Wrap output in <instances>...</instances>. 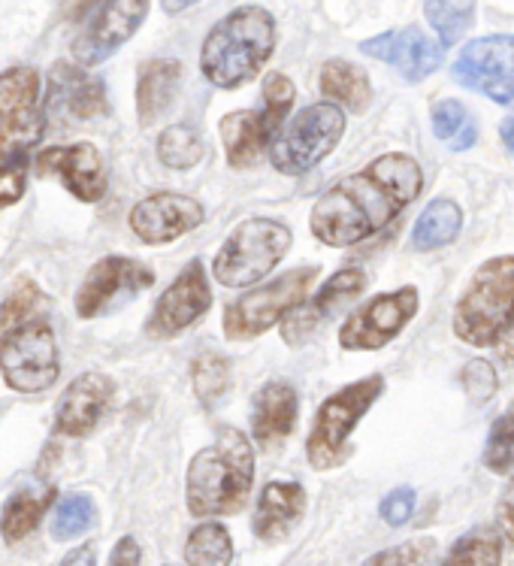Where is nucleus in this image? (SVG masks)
Returning <instances> with one entry per match:
<instances>
[{
    "label": "nucleus",
    "instance_id": "11",
    "mask_svg": "<svg viewBox=\"0 0 514 566\" xmlns=\"http://www.w3.org/2000/svg\"><path fill=\"white\" fill-rule=\"evenodd\" d=\"M0 376L19 394H43L61 376V355L52 324L31 322L0 343Z\"/></svg>",
    "mask_w": 514,
    "mask_h": 566
},
{
    "label": "nucleus",
    "instance_id": "32",
    "mask_svg": "<svg viewBox=\"0 0 514 566\" xmlns=\"http://www.w3.org/2000/svg\"><path fill=\"white\" fill-rule=\"evenodd\" d=\"M40 310H43V291L31 279H19L7 294V301L0 303V343L24 324L36 322Z\"/></svg>",
    "mask_w": 514,
    "mask_h": 566
},
{
    "label": "nucleus",
    "instance_id": "33",
    "mask_svg": "<svg viewBox=\"0 0 514 566\" xmlns=\"http://www.w3.org/2000/svg\"><path fill=\"white\" fill-rule=\"evenodd\" d=\"M500 560H503V536L481 527L460 536L442 566H500Z\"/></svg>",
    "mask_w": 514,
    "mask_h": 566
},
{
    "label": "nucleus",
    "instance_id": "5",
    "mask_svg": "<svg viewBox=\"0 0 514 566\" xmlns=\"http://www.w3.org/2000/svg\"><path fill=\"white\" fill-rule=\"evenodd\" d=\"M514 313V254L491 258L469 279L454 310V334L466 346L487 348Z\"/></svg>",
    "mask_w": 514,
    "mask_h": 566
},
{
    "label": "nucleus",
    "instance_id": "22",
    "mask_svg": "<svg viewBox=\"0 0 514 566\" xmlns=\"http://www.w3.org/2000/svg\"><path fill=\"white\" fill-rule=\"evenodd\" d=\"M52 113L64 118H76V122H88V118L106 116L109 101H106V85L101 80L88 76L85 70L73 67L67 61H61L52 70L49 80V101H43Z\"/></svg>",
    "mask_w": 514,
    "mask_h": 566
},
{
    "label": "nucleus",
    "instance_id": "42",
    "mask_svg": "<svg viewBox=\"0 0 514 566\" xmlns=\"http://www.w3.org/2000/svg\"><path fill=\"white\" fill-rule=\"evenodd\" d=\"M496 355H500V360L503 364H508V367H514V313L512 318L505 322V327L500 331V336H496Z\"/></svg>",
    "mask_w": 514,
    "mask_h": 566
},
{
    "label": "nucleus",
    "instance_id": "9",
    "mask_svg": "<svg viewBox=\"0 0 514 566\" xmlns=\"http://www.w3.org/2000/svg\"><path fill=\"white\" fill-rule=\"evenodd\" d=\"M345 134V113L339 106L312 104L300 109L297 116L285 122V127L270 143V164L282 176H303L318 167L331 155Z\"/></svg>",
    "mask_w": 514,
    "mask_h": 566
},
{
    "label": "nucleus",
    "instance_id": "7",
    "mask_svg": "<svg viewBox=\"0 0 514 566\" xmlns=\"http://www.w3.org/2000/svg\"><path fill=\"white\" fill-rule=\"evenodd\" d=\"M385 394V376H366L331 394L318 406V416L312 421V433L306 440V458L315 470H333L348 458V440L373 409L378 397Z\"/></svg>",
    "mask_w": 514,
    "mask_h": 566
},
{
    "label": "nucleus",
    "instance_id": "43",
    "mask_svg": "<svg viewBox=\"0 0 514 566\" xmlns=\"http://www.w3.org/2000/svg\"><path fill=\"white\" fill-rule=\"evenodd\" d=\"M496 521H500V533L505 536V543L514 545V491L503 500V506H500V515H496Z\"/></svg>",
    "mask_w": 514,
    "mask_h": 566
},
{
    "label": "nucleus",
    "instance_id": "10",
    "mask_svg": "<svg viewBox=\"0 0 514 566\" xmlns=\"http://www.w3.org/2000/svg\"><path fill=\"white\" fill-rule=\"evenodd\" d=\"M318 279L315 266H300L285 276L273 279L270 285L242 294L224 310V336L230 343H252L279 324L291 310L306 301L312 282Z\"/></svg>",
    "mask_w": 514,
    "mask_h": 566
},
{
    "label": "nucleus",
    "instance_id": "16",
    "mask_svg": "<svg viewBox=\"0 0 514 566\" xmlns=\"http://www.w3.org/2000/svg\"><path fill=\"white\" fill-rule=\"evenodd\" d=\"M212 310V291H209V279L200 261H191L182 273L176 276L170 289L164 291L151 310V318L146 331L155 339H167L188 331L197 324L206 313Z\"/></svg>",
    "mask_w": 514,
    "mask_h": 566
},
{
    "label": "nucleus",
    "instance_id": "1",
    "mask_svg": "<svg viewBox=\"0 0 514 566\" xmlns=\"http://www.w3.org/2000/svg\"><path fill=\"white\" fill-rule=\"evenodd\" d=\"M421 188V164L406 151H388L327 188L312 207L308 224L324 245H357L388 228Z\"/></svg>",
    "mask_w": 514,
    "mask_h": 566
},
{
    "label": "nucleus",
    "instance_id": "18",
    "mask_svg": "<svg viewBox=\"0 0 514 566\" xmlns=\"http://www.w3.org/2000/svg\"><path fill=\"white\" fill-rule=\"evenodd\" d=\"M36 170L61 179L70 195L82 203H97L106 195V164L97 146L92 143H70L52 146L36 155Z\"/></svg>",
    "mask_w": 514,
    "mask_h": 566
},
{
    "label": "nucleus",
    "instance_id": "2",
    "mask_svg": "<svg viewBox=\"0 0 514 566\" xmlns=\"http://www.w3.org/2000/svg\"><path fill=\"white\" fill-rule=\"evenodd\" d=\"M46 134V106L34 67L0 73V209L19 203L28 186L31 151Z\"/></svg>",
    "mask_w": 514,
    "mask_h": 566
},
{
    "label": "nucleus",
    "instance_id": "38",
    "mask_svg": "<svg viewBox=\"0 0 514 566\" xmlns=\"http://www.w3.org/2000/svg\"><path fill=\"white\" fill-rule=\"evenodd\" d=\"M436 557V543L433 539H409V543L394 545V548H385L366 560L364 566H430Z\"/></svg>",
    "mask_w": 514,
    "mask_h": 566
},
{
    "label": "nucleus",
    "instance_id": "19",
    "mask_svg": "<svg viewBox=\"0 0 514 566\" xmlns=\"http://www.w3.org/2000/svg\"><path fill=\"white\" fill-rule=\"evenodd\" d=\"M115 400V381L101 370L82 373L61 394L55 409V433L82 440L88 437Z\"/></svg>",
    "mask_w": 514,
    "mask_h": 566
},
{
    "label": "nucleus",
    "instance_id": "45",
    "mask_svg": "<svg viewBox=\"0 0 514 566\" xmlns=\"http://www.w3.org/2000/svg\"><path fill=\"white\" fill-rule=\"evenodd\" d=\"M500 139H503L505 151L514 158V116H508L505 122H500Z\"/></svg>",
    "mask_w": 514,
    "mask_h": 566
},
{
    "label": "nucleus",
    "instance_id": "29",
    "mask_svg": "<svg viewBox=\"0 0 514 566\" xmlns=\"http://www.w3.org/2000/svg\"><path fill=\"white\" fill-rule=\"evenodd\" d=\"M433 134L451 146V151H466L479 139V122L466 106L448 97L433 106Z\"/></svg>",
    "mask_w": 514,
    "mask_h": 566
},
{
    "label": "nucleus",
    "instance_id": "4",
    "mask_svg": "<svg viewBox=\"0 0 514 566\" xmlns=\"http://www.w3.org/2000/svg\"><path fill=\"white\" fill-rule=\"evenodd\" d=\"M275 49V19L263 7H237L209 31L200 70L216 88L233 92L252 82Z\"/></svg>",
    "mask_w": 514,
    "mask_h": 566
},
{
    "label": "nucleus",
    "instance_id": "15",
    "mask_svg": "<svg viewBox=\"0 0 514 566\" xmlns=\"http://www.w3.org/2000/svg\"><path fill=\"white\" fill-rule=\"evenodd\" d=\"M146 15H149L146 0H109V3L94 7L73 40V59L80 61L82 67H94V64L113 59L118 46L137 34Z\"/></svg>",
    "mask_w": 514,
    "mask_h": 566
},
{
    "label": "nucleus",
    "instance_id": "35",
    "mask_svg": "<svg viewBox=\"0 0 514 566\" xmlns=\"http://www.w3.org/2000/svg\"><path fill=\"white\" fill-rule=\"evenodd\" d=\"M97 521V506H94L92 494H67L61 500L52 515V536L57 543H67L73 536H82L85 531H92Z\"/></svg>",
    "mask_w": 514,
    "mask_h": 566
},
{
    "label": "nucleus",
    "instance_id": "25",
    "mask_svg": "<svg viewBox=\"0 0 514 566\" xmlns=\"http://www.w3.org/2000/svg\"><path fill=\"white\" fill-rule=\"evenodd\" d=\"M182 88V61L151 59L139 67L137 76V116L139 125H158L170 113Z\"/></svg>",
    "mask_w": 514,
    "mask_h": 566
},
{
    "label": "nucleus",
    "instance_id": "21",
    "mask_svg": "<svg viewBox=\"0 0 514 566\" xmlns=\"http://www.w3.org/2000/svg\"><path fill=\"white\" fill-rule=\"evenodd\" d=\"M366 289V273L364 270H357V266H345L339 273H333L321 291L312 297V301H303L297 310H291V313L282 318V336H285V343L291 346H300L303 339L318 331L321 324L327 322L336 310H343L345 303L355 301L357 294H364Z\"/></svg>",
    "mask_w": 514,
    "mask_h": 566
},
{
    "label": "nucleus",
    "instance_id": "6",
    "mask_svg": "<svg viewBox=\"0 0 514 566\" xmlns=\"http://www.w3.org/2000/svg\"><path fill=\"white\" fill-rule=\"evenodd\" d=\"M297 88L285 73H270L263 80V97L258 109H237L221 118V146L228 155L230 167L245 170L261 161L275 134L285 125L287 113L294 106Z\"/></svg>",
    "mask_w": 514,
    "mask_h": 566
},
{
    "label": "nucleus",
    "instance_id": "34",
    "mask_svg": "<svg viewBox=\"0 0 514 566\" xmlns=\"http://www.w3.org/2000/svg\"><path fill=\"white\" fill-rule=\"evenodd\" d=\"M484 467L503 479H514V400L505 406V412L493 421L491 433H487Z\"/></svg>",
    "mask_w": 514,
    "mask_h": 566
},
{
    "label": "nucleus",
    "instance_id": "23",
    "mask_svg": "<svg viewBox=\"0 0 514 566\" xmlns=\"http://www.w3.org/2000/svg\"><path fill=\"white\" fill-rule=\"evenodd\" d=\"M300 397L294 385L287 381H266L261 391L254 394L252 406V440L261 451L279 449L297 428Z\"/></svg>",
    "mask_w": 514,
    "mask_h": 566
},
{
    "label": "nucleus",
    "instance_id": "31",
    "mask_svg": "<svg viewBox=\"0 0 514 566\" xmlns=\"http://www.w3.org/2000/svg\"><path fill=\"white\" fill-rule=\"evenodd\" d=\"M185 560L191 566H228L233 560V539L228 527L216 521L200 524L185 543Z\"/></svg>",
    "mask_w": 514,
    "mask_h": 566
},
{
    "label": "nucleus",
    "instance_id": "41",
    "mask_svg": "<svg viewBox=\"0 0 514 566\" xmlns=\"http://www.w3.org/2000/svg\"><path fill=\"white\" fill-rule=\"evenodd\" d=\"M139 557H143V552H139L137 539H134V536H125V539L113 548L109 566H139Z\"/></svg>",
    "mask_w": 514,
    "mask_h": 566
},
{
    "label": "nucleus",
    "instance_id": "28",
    "mask_svg": "<svg viewBox=\"0 0 514 566\" xmlns=\"http://www.w3.org/2000/svg\"><path fill=\"white\" fill-rule=\"evenodd\" d=\"M463 228V209L451 200V197H436L427 203L415 228H411V245L430 252V249H442V245L454 243Z\"/></svg>",
    "mask_w": 514,
    "mask_h": 566
},
{
    "label": "nucleus",
    "instance_id": "12",
    "mask_svg": "<svg viewBox=\"0 0 514 566\" xmlns=\"http://www.w3.org/2000/svg\"><path fill=\"white\" fill-rule=\"evenodd\" d=\"M418 306H421V297H418L415 285L378 294L345 318V324L339 327V346L348 348V352L385 348L390 339L402 334V327L415 318Z\"/></svg>",
    "mask_w": 514,
    "mask_h": 566
},
{
    "label": "nucleus",
    "instance_id": "44",
    "mask_svg": "<svg viewBox=\"0 0 514 566\" xmlns=\"http://www.w3.org/2000/svg\"><path fill=\"white\" fill-rule=\"evenodd\" d=\"M61 566H97V555H94V545H82L76 552H70L64 557V564Z\"/></svg>",
    "mask_w": 514,
    "mask_h": 566
},
{
    "label": "nucleus",
    "instance_id": "3",
    "mask_svg": "<svg viewBox=\"0 0 514 566\" xmlns=\"http://www.w3.org/2000/svg\"><path fill=\"white\" fill-rule=\"evenodd\" d=\"M254 485V449L237 428H224L212 446L195 454L185 479V500L197 518L237 515Z\"/></svg>",
    "mask_w": 514,
    "mask_h": 566
},
{
    "label": "nucleus",
    "instance_id": "24",
    "mask_svg": "<svg viewBox=\"0 0 514 566\" xmlns=\"http://www.w3.org/2000/svg\"><path fill=\"white\" fill-rule=\"evenodd\" d=\"M306 512V491L297 482H270L254 509V536L263 543H279L297 527Z\"/></svg>",
    "mask_w": 514,
    "mask_h": 566
},
{
    "label": "nucleus",
    "instance_id": "20",
    "mask_svg": "<svg viewBox=\"0 0 514 566\" xmlns=\"http://www.w3.org/2000/svg\"><path fill=\"white\" fill-rule=\"evenodd\" d=\"M360 52L369 59H378L397 67L406 82H421L433 76L436 70L442 67L445 49L436 40L423 34L421 28H400V31H385V34L373 36L360 43Z\"/></svg>",
    "mask_w": 514,
    "mask_h": 566
},
{
    "label": "nucleus",
    "instance_id": "8",
    "mask_svg": "<svg viewBox=\"0 0 514 566\" xmlns=\"http://www.w3.org/2000/svg\"><path fill=\"white\" fill-rule=\"evenodd\" d=\"M294 243L287 224L275 219H249L237 224L216 254L212 273L224 289H245L270 276V270L282 264Z\"/></svg>",
    "mask_w": 514,
    "mask_h": 566
},
{
    "label": "nucleus",
    "instance_id": "13",
    "mask_svg": "<svg viewBox=\"0 0 514 566\" xmlns=\"http://www.w3.org/2000/svg\"><path fill=\"white\" fill-rule=\"evenodd\" d=\"M454 82L493 104L514 106V36L491 34L472 40L451 67Z\"/></svg>",
    "mask_w": 514,
    "mask_h": 566
},
{
    "label": "nucleus",
    "instance_id": "27",
    "mask_svg": "<svg viewBox=\"0 0 514 566\" xmlns=\"http://www.w3.org/2000/svg\"><path fill=\"white\" fill-rule=\"evenodd\" d=\"M321 94L327 104L348 109V113H366L373 104V85L364 67H357L345 59H331L321 67Z\"/></svg>",
    "mask_w": 514,
    "mask_h": 566
},
{
    "label": "nucleus",
    "instance_id": "37",
    "mask_svg": "<svg viewBox=\"0 0 514 566\" xmlns=\"http://www.w3.org/2000/svg\"><path fill=\"white\" fill-rule=\"evenodd\" d=\"M427 22L433 24L439 34V46L448 49L458 43L460 36L466 34L469 24L475 22V3H445V0H433L423 7Z\"/></svg>",
    "mask_w": 514,
    "mask_h": 566
},
{
    "label": "nucleus",
    "instance_id": "26",
    "mask_svg": "<svg viewBox=\"0 0 514 566\" xmlns=\"http://www.w3.org/2000/svg\"><path fill=\"white\" fill-rule=\"evenodd\" d=\"M55 500V485L49 482H28V485L15 488L10 500L3 503V515H0V533L7 543H22L36 531V524L43 521L46 509Z\"/></svg>",
    "mask_w": 514,
    "mask_h": 566
},
{
    "label": "nucleus",
    "instance_id": "39",
    "mask_svg": "<svg viewBox=\"0 0 514 566\" xmlns=\"http://www.w3.org/2000/svg\"><path fill=\"white\" fill-rule=\"evenodd\" d=\"M463 388L475 400V403H487L493 394H496V385H500V376H496V367L487 364V360H469L463 367Z\"/></svg>",
    "mask_w": 514,
    "mask_h": 566
},
{
    "label": "nucleus",
    "instance_id": "36",
    "mask_svg": "<svg viewBox=\"0 0 514 566\" xmlns=\"http://www.w3.org/2000/svg\"><path fill=\"white\" fill-rule=\"evenodd\" d=\"M191 381H195L197 400L203 406H212L230 388V360L218 352H203L191 364Z\"/></svg>",
    "mask_w": 514,
    "mask_h": 566
},
{
    "label": "nucleus",
    "instance_id": "40",
    "mask_svg": "<svg viewBox=\"0 0 514 566\" xmlns=\"http://www.w3.org/2000/svg\"><path fill=\"white\" fill-rule=\"evenodd\" d=\"M381 521L390 524V527H402L406 521L411 518V512H415V491L411 488H397V491H390L388 497L381 500Z\"/></svg>",
    "mask_w": 514,
    "mask_h": 566
},
{
    "label": "nucleus",
    "instance_id": "14",
    "mask_svg": "<svg viewBox=\"0 0 514 566\" xmlns=\"http://www.w3.org/2000/svg\"><path fill=\"white\" fill-rule=\"evenodd\" d=\"M155 285V273L149 266L139 264L134 258L125 254H109L88 270V276L82 279L80 291H76V315L82 322H92L97 315L113 313L115 306L134 301L139 291Z\"/></svg>",
    "mask_w": 514,
    "mask_h": 566
},
{
    "label": "nucleus",
    "instance_id": "30",
    "mask_svg": "<svg viewBox=\"0 0 514 566\" xmlns=\"http://www.w3.org/2000/svg\"><path fill=\"white\" fill-rule=\"evenodd\" d=\"M203 155V137L191 125H170L158 137V158L170 170H195Z\"/></svg>",
    "mask_w": 514,
    "mask_h": 566
},
{
    "label": "nucleus",
    "instance_id": "17",
    "mask_svg": "<svg viewBox=\"0 0 514 566\" xmlns=\"http://www.w3.org/2000/svg\"><path fill=\"white\" fill-rule=\"evenodd\" d=\"M206 212L195 197L176 195V191H158L139 200L130 209V231L137 233L143 243L167 245L185 233L197 231L203 224Z\"/></svg>",
    "mask_w": 514,
    "mask_h": 566
}]
</instances>
